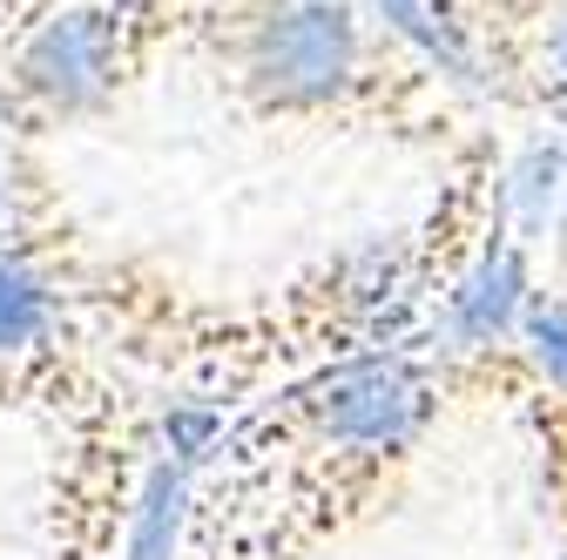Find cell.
<instances>
[{
  "mask_svg": "<svg viewBox=\"0 0 567 560\" xmlns=\"http://www.w3.org/2000/svg\"><path fill=\"white\" fill-rule=\"evenodd\" d=\"M54 331V284L14 250H0V365L41 352Z\"/></svg>",
  "mask_w": 567,
  "mask_h": 560,
  "instance_id": "8992f818",
  "label": "cell"
},
{
  "mask_svg": "<svg viewBox=\"0 0 567 560\" xmlns=\"http://www.w3.org/2000/svg\"><path fill=\"white\" fill-rule=\"evenodd\" d=\"M534 311V284L514 243H493L446 298V331L466 352H486V344H520V324Z\"/></svg>",
  "mask_w": 567,
  "mask_h": 560,
  "instance_id": "277c9868",
  "label": "cell"
},
{
  "mask_svg": "<svg viewBox=\"0 0 567 560\" xmlns=\"http://www.w3.org/2000/svg\"><path fill=\"white\" fill-rule=\"evenodd\" d=\"M189 479H196V459L169 453L150 466L135 494V514H128V553L122 560H176L183 553V520H189Z\"/></svg>",
  "mask_w": 567,
  "mask_h": 560,
  "instance_id": "5b68a950",
  "label": "cell"
},
{
  "mask_svg": "<svg viewBox=\"0 0 567 560\" xmlns=\"http://www.w3.org/2000/svg\"><path fill=\"white\" fill-rule=\"evenodd\" d=\"M264 115H331L379 89L399 34L359 0H209L196 28Z\"/></svg>",
  "mask_w": 567,
  "mask_h": 560,
  "instance_id": "6da1fadb",
  "label": "cell"
},
{
  "mask_svg": "<svg viewBox=\"0 0 567 560\" xmlns=\"http://www.w3.org/2000/svg\"><path fill=\"white\" fill-rule=\"evenodd\" d=\"M0 203H8V169H0Z\"/></svg>",
  "mask_w": 567,
  "mask_h": 560,
  "instance_id": "30bf717a",
  "label": "cell"
},
{
  "mask_svg": "<svg viewBox=\"0 0 567 560\" xmlns=\"http://www.w3.org/2000/svg\"><path fill=\"white\" fill-rule=\"evenodd\" d=\"M560 203H567V143H534L507 176V209H514L520 237H540Z\"/></svg>",
  "mask_w": 567,
  "mask_h": 560,
  "instance_id": "52a82bcc",
  "label": "cell"
},
{
  "mask_svg": "<svg viewBox=\"0 0 567 560\" xmlns=\"http://www.w3.org/2000/svg\"><path fill=\"white\" fill-rule=\"evenodd\" d=\"M425 412H433V385H425L405 359H359L331 372L318 392H311V418L318 433L338 446V453H399L419 439Z\"/></svg>",
  "mask_w": 567,
  "mask_h": 560,
  "instance_id": "3957f363",
  "label": "cell"
},
{
  "mask_svg": "<svg viewBox=\"0 0 567 560\" xmlns=\"http://www.w3.org/2000/svg\"><path fill=\"white\" fill-rule=\"evenodd\" d=\"M540 61H547V82H554V95H567V8H560V21L547 28V41H540Z\"/></svg>",
  "mask_w": 567,
  "mask_h": 560,
  "instance_id": "9c48e42d",
  "label": "cell"
},
{
  "mask_svg": "<svg viewBox=\"0 0 567 560\" xmlns=\"http://www.w3.org/2000/svg\"><path fill=\"white\" fill-rule=\"evenodd\" d=\"M520 352L534 359V372H540L554 392H567V304L534 298V311H527V324H520Z\"/></svg>",
  "mask_w": 567,
  "mask_h": 560,
  "instance_id": "ba28073f",
  "label": "cell"
},
{
  "mask_svg": "<svg viewBox=\"0 0 567 560\" xmlns=\"http://www.w3.org/2000/svg\"><path fill=\"white\" fill-rule=\"evenodd\" d=\"M203 14L209 0H61L21 34L8 61V95L41 122L95 115L128 82L142 48L169 28H203Z\"/></svg>",
  "mask_w": 567,
  "mask_h": 560,
  "instance_id": "7a4b0ae2",
  "label": "cell"
}]
</instances>
